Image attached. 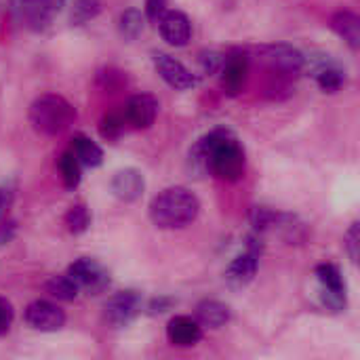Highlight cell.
Wrapping results in <instances>:
<instances>
[{"instance_id":"32","label":"cell","mask_w":360,"mask_h":360,"mask_svg":"<svg viewBox=\"0 0 360 360\" xmlns=\"http://www.w3.org/2000/svg\"><path fill=\"white\" fill-rule=\"evenodd\" d=\"M13 234H15V224H13V221L2 224V226H0V245L8 243V240L13 238Z\"/></svg>"},{"instance_id":"6","label":"cell","mask_w":360,"mask_h":360,"mask_svg":"<svg viewBox=\"0 0 360 360\" xmlns=\"http://www.w3.org/2000/svg\"><path fill=\"white\" fill-rule=\"evenodd\" d=\"M152 61H154V68H156V72L160 74V78H162L169 86H173V89H177V91H190V89H194V86L198 84V76H194V74H192L181 61H177L175 57L156 51V53H152Z\"/></svg>"},{"instance_id":"31","label":"cell","mask_w":360,"mask_h":360,"mask_svg":"<svg viewBox=\"0 0 360 360\" xmlns=\"http://www.w3.org/2000/svg\"><path fill=\"white\" fill-rule=\"evenodd\" d=\"M167 11V0H146V17L156 21Z\"/></svg>"},{"instance_id":"16","label":"cell","mask_w":360,"mask_h":360,"mask_svg":"<svg viewBox=\"0 0 360 360\" xmlns=\"http://www.w3.org/2000/svg\"><path fill=\"white\" fill-rule=\"evenodd\" d=\"M331 27L333 32L350 46V49H359L360 46V17L352 11H338L331 17Z\"/></svg>"},{"instance_id":"15","label":"cell","mask_w":360,"mask_h":360,"mask_svg":"<svg viewBox=\"0 0 360 360\" xmlns=\"http://www.w3.org/2000/svg\"><path fill=\"white\" fill-rule=\"evenodd\" d=\"M167 335H169V342L173 346L190 348V346H196L202 340V327L196 323V319L175 316V319H171V323L167 327Z\"/></svg>"},{"instance_id":"9","label":"cell","mask_w":360,"mask_h":360,"mask_svg":"<svg viewBox=\"0 0 360 360\" xmlns=\"http://www.w3.org/2000/svg\"><path fill=\"white\" fill-rule=\"evenodd\" d=\"M158 30L171 46H186L192 38V23L181 11H165L158 19Z\"/></svg>"},{"instance_id":"28","label":"cell","mask_w":360,"mask_h":360,"mask_svg":"<svg viewBox=\"0 0 360 360\" xmlns=\"http://www.w3.org/2000/svg\"><path fill=\"white\" fill-rule=\"evenodd\" d=\"M122 122H124V118H120L116 114H108L101 120V135L105 139H116L120 135V131H122Z\"/></svg>"},{"instance_id":"4","label":"cell","mask_w":360,"mask_h":360,"mask_svg":"<svg viewBox=\"0 0 360 360\" xmlns=\"http://www.w3.org/2000/svg\"><path fill=\"white\" fill-rule=\"evenodd\" d=\"M68 276L78 285L80 291H86L89 295H99L110 285L108 270L101 264H97L95 259H89V257L76 259L68 268Z\"/></svg>"},{"instance_id":"21","label":"cell","mask_w":360,"mask_h":360,"mask_svg":"<svg viewBox=\"0 0 360 360\" xmlns=\"http://www.w3.org/2000/svg\"><path fill=\"white\" fill-rule=\"evenodd\" d=\"M316 82L325 93H338L346 82V74L340 65L323 61L321 68L316 70Z\"/></svg>"},{"instance_id":"34","label":"cell","mask_w":360,"mask_h":360,"mask_svg":"<svg viewBox=\"0 0 360 360\" xmlns=\"http://www.w3.org/2000/svg\"><path fill=\"white\" fill-rule=\"evenodd\" d=\"M6 205H8V196H6L4 190H0V215H2V211H4Z\"/></svg>"},{"instance_id":"17","label":"cell","mask_w":360,"mask_h":360,"mask_svg":"<svg viewBox=\"0 0 360 360\" xmlns=\"http://www.w3.org/2000/svg\"><path fill=\"white\" fill-rule=\"evenodd\" d=\"M232 312L217 300H205L196 306V323L207 329H219L230 321Z\"/></svg>"},{"instance_id":"7","label":"cell","mask_w":360,"mask_h":360,"mask_svg":"<svg viewBox=\"0 0 360 360\" xmlns=\"http://www.w3.org/2000/svg\"><path fill=\"white\" fill-rule=\"evenodd\" d=\"M27 327H32L34 331H42V333H51V331H59L65 325V314L59 306L46 302V300H36L25 308L23 314Z\"/></svg>"},{"instance_id":"18","label":"cell","mask_w":360,"mask_h":360,"mask_svg":"<svg viewBox=\"0 0 360 360\" xmlns=\"http://www.w3.org/2000/svg\"><path fill=\"white\" fill-rule=\"evenodd\" d=\"M65 0H34L32 4L23 6L27 21L34 30H42L51 23V19L61 11Z\"/></svg>"},{"instance_id":"5","label":"cell","mask_w":360,"mask_h":360,"mask_svg":"<svg viewBox=\"0 0 360 360\" xmlns=\"http://www.w3.org/2000/svg\"><path fill=\"white\" fill-rule=\"evenodd\" d=\"M141 312V297L135 291H122L110 297L103 306V319L114 329L129 327Z\"/></svg>"},{"instance_id":"24","label":"cell","mask_w":360,"mask_h":360,"mask_svg":"<svg viewBox=\"0 0 360 360\" xmlns=\"http://www.w3.org/2000/svg\"><path fill=\"white\" fill-rule=\"evenodd\" d=\"M59 173H61L63 186L68 190H74L80 184V162L76 160V156L72 152L61 154V158H59Z\"/></svg>"},{"instance_id":"33","label":"cell","mask_w":360,"mask_h":360,"mask_svg":"<svg viewBox=\"0 0 360 360\" xmlns=\"http://www.w3.org/2000/svg\"><path fill=\"white\" fill-rule=\"evenodd\" d=\"M169 306V300H154L152 306H150V312L156 314V312H165V308Z\"/></svg>"},{"instance_id":"27","label":"cell","mask_w":360,"mask_h":360,"mask_svg":"<svg viewBox=\"0 0 360 360\" xmlns=\"http://www.w3.org/2000/svg\"><path fill=\"white\" fill-rule=\"evenodd\" d=\"M224 55L221 53H215V51H205L198 55V63L202 68L205 74H217L224 65Z\"/></svg>"},{"instance_id":"11","label":"cell","mask_w":360,"mask_h":360,"mask_svg":"<svg viewBox=\"0 0 360 360\" xmlns=\"http://www.w3.org/2000/svg\"><path fill=\"white\" fill-rule=\"evenodd\" d=\"M257 259H259V249L249 247L243 255H238L226 270V283L232 289H245L257 272Z\"/></svg>"},{"instance_id":"35","label":"cell","mask_w":360,"mask_h":360,"mask_svg":"<svg viewBox=\"0 0 360 360\" xmlns=\"http://www.w3.org/2000/svg\"><path fill=\"white\" fill-rule=\"evenodd\" d=\"M34 0H21V6H27V4H32Z\"/></svg>"},{"instance_id":"23","label":"cell","mask_w":360,"mask_h":360,"mask_svg":"<svg viewBox=\"0 0 360 360\" xmlns=\"http://www.w3.org/2000/svg\"><path fill=\"white\" fill-rule=\"evenodd\" d=\"M46 291L55 297V300H59V302H74L76 297H78V293H80V289H78V285L65 274V276H53L49 283H46Z\"/></svg>"},{"instance_id":"13","label":"cell","mask_w":360,"mask_h":360,"mask_svg":"<svg viewBox=\"0 0 360 360\" xmlns=\"http://www.w3.org/2000/svg\"><path fill=\"white\" fill-rule=\"evenodd\" d=\"M262 53H264V59L270 63V68L278 72H287V74L300 72L306 63V57L289 44H272V46L262 49Z\"/></svg>"},{"instance_id":"19","label":"cell","mask_w":360,"mask_h":360,"mask_svg":"<svg viewBox=\"0 0 360 360\" xmlns=\"http://www.w3.org/2000/svg\"><path fill=\"white\" fill-rule=\"evenodd\" d=\"M72 154L76 156V160L80 162V165H84V167H99L101 162H103V152H101V148L95 143V141H91L89 137H84V135H76L74 139H72Z\"/></svg>"},{"instance_id":"14","label":"cell","mask_w":360,"mask_h":360,"mask_svg":"<svg viewBox=\"0 0 360 360\" xmlns=\"http://www.w3.org/2000/svg\"><path fill=\"white\" fill-rule=\"evenodd\" d=\"M146 181L137 169H120L112 177V192L122 202H135L143 194Z\"/></svg>"},{"instance_id":"26","label":"cell","mask_w":360,"mask_h":360,"mask_svg":"<svg viewBox=\"0 0 360 360\" xmlns=\"http://www.w3.org/2000/svg\"><path fill=\"white\" fill-rule=\"evenodd\" d=\"M276 217L278 213H274L272 209H266V207H255L251 211V224L257 232H268L274 228L276 224Z\"/></svg>"},{"instance_id":"22","label":"cell","mask_w":360,"mask_h":360,"mask_svg":"<svg viewBox=\"0 0 360 360\" xmlns=\"http://www.w3.org/2000/svg\"><path fill=\"white\" fill-rule=\"evenodd\" d=\"M103 8V0H74L70 11V23L72 25H84L91 19H95Z\"/></svg>"},{"instance_id":"30","label":"cell","mask_w":360,"mask_h":360,"mask_svg":"<svg viewBox=\"0 0 360 360\" xmlns=\"http://www.w3.org/2000/svg\"><path fill=\"white\" fill-rule=\"evenodd\" d=\"M13 316H15V312H13L11 302H6L4 297H0V335H6L8 333V329L13 325Z\"/></svg>"},{"instance_id":"10","label":"cell","mask_w":360,"mask_h":360,"mask_svg":"<svg viewBox=\"0 0 360 360\" xmlns=\"http://www.w3.org/2000/svg\"><path fill=\"white\" fill-rule=\"evenodd\" d=\"M158 99L148 95V93H139V95H133L127 103V110H124V118L131 127L135 129H148L154 124L156 120V114H158Z\"/></svg>"},{"instance_id":"25","label":"cell","mask_w":360,"mask_h":360,"mask_svg":"<svg viewBox=\"0 0 360 360\" xmlns=\"http://www.w3.org/2000/svg\"><path fill=\"white\" fill-rule=\"evenodd\" d=\"M65 226L72 234H82L89 230L91 226V215L89 209L84 205H74L70 207V211L65 213Z\"/></svg>"},{"instance_id":"12","label":"cell","mask_w":360,"mask_h":360,"mask_svg":"<svg viewBox=\"0 0 360 360\" xmlns=\"http://www.w3.org/2000/svg\"><path fill=\"white\" fill-rule=\"evenodd\" d=\"M221 86L228 95H238L247 82L249 61L243 53H232L224 59L221 65Z\"/></svg>"},{"instance_id":"8","label":"cell","mask_w":360,"mask_h":360,"mask_svg":"<svg viewBox=\"0 0 360 360\" xmlns=\"http://www.w3.org/2000/svg\"><path fill=\"white\" fill-rule=\"evenodd\" d=\"M319 283L323 287V302L329 310L342 312L346 308V285L342 272L333 264H323L316 268Z\"/></svg>"},{"instance_id":"29","label":"cell","mask_w":360,"mask_h":360,"mask_svg":"<svg viewBox=\"0 0 360 360\" xmlns=\"http://www.w3.org/2000/svg\"><path fill=\"white\" fill-rule=\"evenodd\" d=\"M359 240H360V232H359V224H352V228L348 230L346 234V249H348V255L352 259V264L359 262Z\"/></svg>"},{"instance_id":"2","label":"cell","mask_w":360,"mask_h":360,"mask_svg":"<svg viewBox=\"0 0 360 360\" xmlns=\"http://www.w3.org/2000/svg\"><path fill=\"white\" fill-rule=\"evenodd\" d=\"M200 211L198 198L188 188H167L150 202V219L162 230H177L190 226Z\"/></svg>"},{"instance_id":"20","label":"cell","mask_w":360,"mask_h":360,"mask_svg":"<svg viewBox=\"0 0 360 360\" xmlns=\"http://www.w3.org/2000/svg\"><path fill=\"white\" fill-rule=\"evenodd\" d=\"M146 27V15H141V11L137 8H127L120 13L118 17V32L124 40H137L141 36Z\"/></svg>"},{"instance_id":"3","label":"cell","mask_w":360,"mask_h":360,"mask_svg":"<svg viewBox=\"0 0 360 360\" xmlns=\"http://www.w3.org/2000/svg\"><path fill=\"white\" fill-rule=\"evenodd\" d=\"M76 120V110L61 95H40L30 105V122L36 133L53 137L70 129Z\"/></svg>"},{"instance_id":"1","label":"cell","mask_w":360,"mask_h":360,"mask_svg":"<svg viewBox=\"0 0 360 360\" xmlns=\"http://www.w3.org/2000/svg\"><path fill=\"white\" fill-rule=\"evenodd\" d=\"M196 148L207 160L209 171L224 179V181H236L245 173V152L236 137L230 131L217 129L205 135Z\"/></svg>"}]
</instances>
